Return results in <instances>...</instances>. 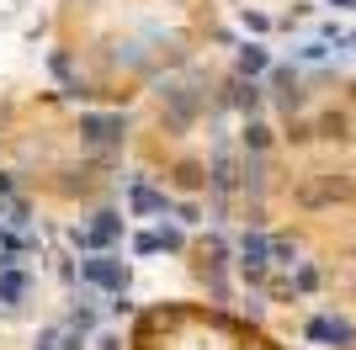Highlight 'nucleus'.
Returning <instances> with one entry per match:
<instances>
[{
	"mask_svg": "<svg viewBox=\"0 0 356 350\" xmlns=\"http://www.w3.org/2000/svg\"><path fill=\"white\" fill-rule=\"evenodd\" d=\"M128 350H282L250 319L213 303H149L128 329Z\"/></svg>",
	"mask_w": 356,
	"mask_h": 350,
	"instance_id": "1",
	"label": "nucleus"
}]
</instances>
